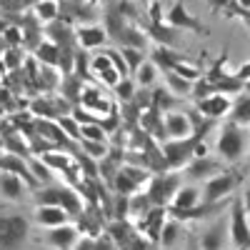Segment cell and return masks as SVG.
I'll use <instances>...</instances> for the list:
<instances>
[{"label": "cell", "instance_id": "1", "mask_svg": "<svg viewBox=\"0 0 250 250\" xmlns=\"http://www.w3.org/2000/svg\"><path fill=\"white\" fill-rule=\"evenodd\" d=\"M35 203L38 205H58L62 208L70 218H78L83 213V200L75 188L70 185H48L35 190Z\"/></svg>", "mask_w": 250, "mask_h": 250}, {"label": "cell", "instance_id": "2", "mask_svg": "<svg viewBox=\"0 0 250 250\" xmlns=\"http://www.w3.org/2000/svg\"><path fill=\"white\" fill-rule=\"evenodd\" d=\"M248 148V130L245 125H238L233 120H228L220 130V138H218V153L223 160L228 163H238L243 158Z\"/></svg>", "mask_w": 250, "mask_h": 250}, {"label": "cell", "instance_id": "3", "mask_svg": "<svg viewBox=\"0 0 250 250\" xmlns=\"http://www.w3.org/2000/svg\"><path fill=\"white\" fill-rule=\"evenodd\" d=\"M150 170L148 168H140V165H133V163H123L118 173L113 175V183L110 188L118 193V195H133L138 193L140 188L150 180Z\"/></svg>", "mask_w": 250, "mask_h": 250}, {"label": "cell", "instance_id": "4", "mask_svg": "<svg viewBox=\"0 0 250 250\" xmlns=\"http://www.w3.org/2000/svg\"><path fill=\"white\" fill-rule=\"evenodd\" d=\"M180 180L183 175L180 173H153L150 180H148V198L153 205H160V208H168L173 195L178 193V188H180Z\"/></svg>", "mask_w": 250, "mask_h": 250}, {"label": "cell", "instance_id": "5", "mask_svg": "<svg viewBox=\"0 0 250 250\" xmlns=\"http://www.w3.org/2000/svg\"><path fill=\"white\" fill-rule=\"evenodd\" d=\"M195 143H198L195 135H188V138H168L165 143H160L163 158H165V163H168V168H170V170H175V168H185V165L193 160Z\"/></svg>", "mask_w": 250, "mask_h": 250}, {"label": "cell", "instance_id": "6", "mask_svg": "<svg viewBox=\"0 0 250 250\" xmlns=\"http://www.w3.org/2000/svg\"><path fill=\"white\" fill-rule=\"evenodd\" d=\"M28 240V218L0 215V250H20Z\"/></svg>", "mask_w": 250, "mask_h": 250}, {"label": "cell", "instance_id": "7", "mask_svg": "<svg viewBox=\"0 0 250 250\" xmlns=\"http://www.w3.org/2000/svg\"><path fill=\"white\" fill-rule=\"evenodd\" d=\"M228 233L235 248H250V225H248V213L243 198L235 195L230 200V220H228Z\"/></svg>", "mask_w": 250, "mask_h": 250}, {"label": "cell", "instance_id": "8", "mask_svg": "<svg viewBox=\"0 0 250 250\" xmlns=\"http://www.w3.org/2000/svg\"><path fill=\"white\" fill-rule=\"evenodd\" d=\"M243 180V175L240 173H228V170H223V173H218V175H213V178H208V183H205V188H203V200L205 203H215V200H223V198H228L233 190H235V185Z\"/></svg>", "mask_w": 250, "mask_h": 250}, {"label": "cell", "instance_id": "9", "mask_svg": "<svg viewBox=\"0 0 250 250\" xmlns=\"http://www.w3.org/2000/svg\"><path fill=\"white\" fill-rule=\"evenodd\" d=\"M28 110L35 115V118H48V120H58L60 115H68V110H73V105L65 100V98H45L40 95L35 100L28 103Z\"/></svg>", "mask_w": 250, "mask_h": 250}, {"label": "cell", "instance_id": "10", "mask_svg": "<svg viewBox=\"0 0 250 250\" xmlns=\"http://www.w3.org/2000/svg\"><path fill=\"white\" fill-rule=\"evenodd\" d=\"M168 25L175 28V30H193L198 35H208V33H210L195 15H190V10L185 8L183 0H175V3L170 5V10H168Z\"/></svg>", "mask_w": 250, "mask_h": 250}, {"label": "cell", "instance_id": "11", "mask_svg": "<svg viewBox=\"0 0 250 250\" xmlns=\"http://www.w3.org/2000/svg\"><path fill=\"white\" fill-rule=\"evenodd\" d=\"M165 218H168V208H160V205H153L148 213H145L143 218H138V228L135 230L140 235H145L153 245H158L160 240V230H163V223Z\"/></svg>", "mask_w": 250, "mask_h": 250}, {"label": "cell", "instance_id": "12", "mask_svg": "<svg viewBox=\"0 0 250 250\" xmlns=\"http://www.w3.org/2000/svg\"><path fill=\"white\" fill-rule=\"evenodd\" d=\"M0 170H8V173L20 175V178L28 183L30 190H38V188H40L38 178H35L33 170L28 168V158H20V155H15V153H8V150L0 153Z\"/></svg>", "mask_w": 250, "mask_h": 250}, {"label": "cell", "instance_id": "13", "mask_svg": "<svg viewBox=\"0 0 250 250\" xmlns=\"http://www.w3.org/2000/svg\"><path fill=\"white\" fill-rule=\"evenodd\" d=\"M78 105H83L85 110H90V113H95L98 118H103V115L113 108V103L103 95V90H100L98 85H83V93H80Z\"/></svg>", "mask_w": 250, "mask_h": 250}, {"label": "cell", "instance_id": "14", "mask_svg": "<svg viewBox=\"0 0 250 250\" xmlns=\"http://www.w3.org/2000/svg\"><path fill=\"white\" fill-rule=\"evenodd\" d=\"M218 173H223V165L213 158H208V155L193 158L185 165V178L188 180H208V178H213Z\"/></svg>", "mask_w": 250, "mask_h": 250}, {"label": "cell", "instance_id": "15", "mask_svg": "<svg viewBox=\"0 0 250 250\" xmlns=\"http://www.w3.org/2000/svg\"><path fill=\"white\" fill-rule=\"evenodd\" d=\"M195 110L200 115H205V118L218 120V118L230 113V100H228V95H223V93H213V95H208V98L195 100Z\"/></svg>", "mask_w": 250, "mask_h": 250}, {"label": "cell", "instance_id": "16", "mask_svg": "<svg viewBox=\"0 0 250 250\" xmlns=\"http://www.w3.org/2000/svg\"><path fill=\"white\" fill-rule=\"evenodd\" d=\"M108 33L103 25H80L75 28V43L83 50H93V48H103L108 43Z\"/></svg>", "mask_w": 250, "mask_h": 250}, {"label": "cell", "instance_id": "17", "mask_svg": "<svg viewBox=\"0 0 250 250\" xmlns=\"http://www.w3.org/2000/svg\"><path fill=\"white\" fill-rule=\"evenodd\" d=\"M28 183L15 175V173H8V170H0V198L5 200H23L28 195Z\"/></svg>", "mask_w": 250, "mask_h": 250}, {"label": "cell", "instance_id": "18", "mask_svg": "<svg viewBox=\"0 0 250 250\" xmlns=\"http://www.w3.org/2000/svg\"><path fill=\"white\" fill-rule=\"evenodd\" d=\"M88 68H90V73H93L98 80H103V83H105V85H110V88L120 80V73L115 70V65H113V60H110L108 53H100V55L90 58Z\"/></svg>", "mask_w": 250, "mask_h": 250}, {"label": "cell", "instance_id": "19", "mask_svg": "<svg viewBox=\"0 0 250 250\" xmlns=\"http://www.w3.org/2000/svg\"><path fill=\"white\" fill-rule=\"evenodd\" d=\"M225 240H228V220L218 218L200 238V250H225Z\"/></svg>", "mask_w": 250, "mask_h": 250}, {"label": "cell", "instance_id": "20", "mask_svg": "<svg viewBox=\"0 0 250 250\" xmlns=\"http://www.w3.org/2000/svg\"><path fill=\"white\" fill-rule=\"evenodd\" d=\"M75 240H78V228L70 225V223L50 228V233H48V238H45V243L53 245L55 250H73Z\"/></svg>", "mask_w": 250, "mask_h": 250}, {"label": "cell", "instance_id": "21", "mask_svg": "<svg viewBox=\"0 0 250 250\" xmlns=\"http://www.w3.org/2000/svg\"><path fill=\"white\" fill-rule=\"evenodd\" d=\"M183 235H185V228H183V220H178V218H165V223H163V230H160V240H158V245L163 248V250H173L180 240H183Z\"/></svg>", "mask_w": 250, "mask_h": 250}, {"label": "cell", "instance_id": "22", "mask_svg": "<svg viewBox=\"0 0 250 250\" xmlns=\"http://www.w3.org/2000/svg\"><path fill=\"white\" fill-rule=\"evenodd\" d=\"M163 123H165V133H168V138H188V135H193V125H190L188 113H165Z\"/></svg>", "mask_w": 250, "mask_h": 250}, {"label": "cell", "instance_id": "23", "mask_svg": "<svg viewBox=\"0 0 250 250\" xmlns=\"http://www.w3.org/2000/svg\"><path fill=\"white\" fill-rule=\"evenodd\" d=\"M35 223L45 225V228H55V225H65L70 220V215L58 205H38L35 208Z\"/></svg>", "mask_w": 250, "mask_h": 250}, {"label": "cell", "instance_id": "24", "mask_svg": "<svg viewBox=\"0 0 250 250\" xmlns=\"http://www.w3.org/2000/svg\"><path fill=\"white\" fill-rule=\"evenodd\" d=\"M48 40L60 48H75V30L70 28V23H60L55 18L53 23H48Z\"/></svg>", "mask_w": 250, "mask_h": 250}, {"label": "cell", "instance_id": "25", "mask_svg": "<svg viewBox=\"0 0 250 250\" xmlns=\"http://www.w3.org/2000/svg\"><path fill=\"white\" fill-rule=\"evenodd\" d=\"M83 85H85V80L78 78L75 73H65L60 78V95L65 98L70 105H78V100H80V93H83Z\"/></svg>", "mask_w": 250, "mask_h": 250}, {"label": "cell", "instance_id": "26", "mask_svg": "<svg viewBox=\"0 0 250 250\" xmlns=\"http://www.w3.org/2000/svg\"><path fill=\"white\" fill-rule=\"evenodd\" d=\"M200 203V190L195 185H180L178 193L173 195L168 210H185V208H193Z\"/></svg>", "mask_w": 250, "mask_h": 250}, {"label": "cell", "instance_id": "27", "mask_svg": "<svg viewBox=\"0 0 250 250\" xmlns=\"http://www.w3.org/2000/svg\"><path fill=\"white\" fill-rule=\"evenodd\" d=\"M33 58L38 62H43V65L58 68V62H60V45H55L53 40H40L38 48L33 50Z\"/></svg>", "mask_w": 250, "mask_h": 250}, {"label": "cell", "instance_id": "28", "mask_svg": "<svg viewBox=\"0 0 250 250\" xmlns=\"http://www.w3.org/2000/svg\"><path fill=\"white\" fill-rule=\"evenodd\" d=\"M150 60L155 62V68L158 70H173L178 62L183 60V55L180 53H175V50H170L168 45H158L155 50H153V55H150Z\"/></svg>", "mask_w": 250, "mask_h": 250}, {"label": "cell", "instance_id": "29", "mask_svg": "<svg viewBox=\"0 0 250 250\" xmlns=\"http://www.w3.org/2000/svg\"><path fill=\"white\" fill-rule=\"evenodd\" d=\"M33 10V15H35V20L40 25H48V23H53V20L60 15V5H58V0H38V3L30 8Z\"/></svg>", "mask_w": 250, "mask_h": 250}, {"label": "cell", "instance_id": "30", "mask_svg": "<svg viewBox=\"0 0 250 250\" xmlns=\"http://www.w3.org/2000/svg\"><path fill=\"white\" fill-rule=\"evenodd\" d=\"M135 78V85H140V88H153V83H155V78H158V68H155V62L153 60H148L145 58L140 65L135 68V73H133Z\"/></svg>", "mask_w": 250, "mask_h": 250}, {"label": "cell", "instance_id": "31", "mask_svg": "<svg viewBox=\"0 0 250 250\" xmlns=\"http://www.w3.org/2000/svg\"><path fill=\"white\" fill-rule=\"evenodd\" d=\"M23 60H25L23 45H8L3 58H0V68L3 70H18V68H23Z\"/></svg>", "mask_w": 250, "mask_h": 250}, {"label": "cell", "instance_id": "32", "mask_svg": "<svg viewBox=\"0 0 250 250\" xmlns=\"http://www.w3.org/2000/svg\"><path fill=\"white\" fill-rule=\"evenodd\" d=\"M118 43L120 45H128V48L145 50V45H148V35H145L143 30H138V28H133V25H125L123 33H120V38H118Z\"/></svg>", "mask_w": 250, "mask_h": 250}, {"label": "cell", "instance_id": "33", "mask_svg": "<svg viewBox=\"0 0 250 250\" xmlns=\"http://www.w3.org/2000/svg\"><path fill=\"white\" fill-rule=\"evenodd\" d=\"M60 73L53 65H43L40 62V70H38V90H55L60 85Z\"/></svg>", "mask_w": 250, "mask_h": 250}, {"label": "cell", "instance_id": "34", "mask_svg": "<svg viewBox=\"0 0 250 250\" xmlns=\"http://www.w3.org/2000/svg\"><path fill=\"white\" fill-rule=\"evenodd\" d=\"M165 83H168V90L175 93V95H190L193 90V80H188L183 75H178L175 70H165Z\"/></svg>", "mask_w": 250, "mask_h": 250}, {"label": "cell", "instance_id": "35", "mask_svg": "<svg viewBox=\"0 0 250 250\" xmlns=\"http://www.w3.org/2000/svg\"><path fill=\"white\" fill-rule=\"evenodd\" d=\"M153 208V203H150V198H148V193H143V190H138V193H133V195H128V215H135V218H143L145 213H148Z\"/></svg>", "mask_w": 250, "mask_h": 250}, {"label": "cell", "instance_id": "36", "mask_svg": "<svg viewBox=\"0 0 250 250\" xmlns=\"http://www.w3.org/2000/svg\"><path fill=\"white\" fill-rule=\"evenodd\" d=\"M230 120L238 123V125H250V93L243 95L235 105H230Z\"/></svg>", "mask_w": 250, "mask_h": 250}, {"label": "cell", "instance_id": "37", "mask_svg": "<svg viewBox=\"0 0 250 250\" xmlns=\"http://www.w3.org/2000/svg\"><path fill=\"white\" fill-rule=\"evenodd\" d=\"M150 35L158 40L160 45H168V48H175V45H178V40H175V28H170V25L150 23Z\"/></svg>", "mask_w": 250, "mask_h": 250}, {"label": "cell", "instance_id": "38", "mask_svg": "<svg viewBox=\"0 0 250 250\" xmlns=\"http://www.w3.org/2000/svg\"><path fill=\"white\" fill-rule=\"evenodd\" d=\"M213 88H215V93H223V95H228V93H240V90H245V83L243 80H238L235 75H223L220 80H215L213 83Z\"/></svg>", "mask_w": 250, "mask_h": 250}, {"label": "cell", "instance_id": "39", "mask_svg": "<svg viewBox=\"0 0 250 250\" xmlns=\"http://www.w3.org/2000/svg\"><path fill=\"white\" fill-rule=\"evenodd\" d=\"M113 93H115V98H118L120 103H130L133 95H135V80H133L130 75L120 78L115 85H113Z\"/></svg>", "mask_w": 250, "mask_h": 250}, {"label": "cell", "instance_id": "40", "mask_svg": "<svg viewBox=\"0 0 250 250\" xmlns=\"http://www.w3.org/2000/svg\"><path fill=\"white\" fill-rule=\"evenodd\" d=\"M28 168L33 170V175L38 178L40 185H50V183H53V173H50V168H48V165L40 160V158L30 155V158H28Z\"/></svg>", "mask_w": 250, "mask_h": 250}, {"label": "cell", "instance_id": "41", "mask_svg": "<svg viewBox=\"0 0 250 250\" xmlns=\"http://www.w3.org/2000/svg\"><path fill=\"white\" fill-rule=\"evenodd\" d=\"M173 105H178V100L170 95V90H163V88H155V90H153V105H150V108L165 113V110H170Z\"/></svg>", "mask_w": 250, "mask_h": 250}, {"label": "cell", "instance_id": "42", "mask_svg": "<svg viewBox=\"0 0 250 250\" xmlns=\"http://www.w3.org/2000/svg\"><path fill=\"white\" fill-rule=\"evenodd\" d=\"M58 125H60V128H62V133H65L70 140H75V143H80V123L68 113V115H60L58 120H55Z\"/></svg>", "mask_w": 250, "mask_h": 250}, {"label": "cell", "instance_id": "43", "mask_svg": "<svg viewBox=\"0 0 250 250\" xmlns=\"http://www.w3.org/2000/svg\"><path fill=\"white\" fill-rule=\"evenodd\" d=\"M100 140V143H108V133L103 130L100 123H85L80 125V140Z\"/></svg>", "mask_w": 250, "mask_h": 250}, {"label": "cell", "instance_id": "44", "mask_svg": "<svg viewBox=\"0 0 250 250\" xmlns=\"http://www.w3.org/2000/svg\"><path fill=\"white\" fill-rule=\"evenodd\" d=\"M120 55H123V60H125V65H128L130 73H135V68L145 60V50H140V48H128V45L120 48Z\"/></svg>", "mask_w": 250, "mask_h": 250}, {"label": "cell", "instance_id": "45", "mask_svg": "<svg viewBox=\"0 0 250 250\" xmlns=\"http://www.w3.org/2000/svg\"><path fill=\"white\" fill-rule=\"evenodd\" d=\"M80 148H83V153L90 155L93 160H100L103 155L108 153L110 145H108V143H100V140H85V138H83V140H80Z\"/></svg>", "mask_w": 250, "mask_h": 250}, {"label": "cell", "instance_id": "46", "mask_svg": "<svg viewBox=\"0 0 250 250\" xmlns=\"http://www.w3.org/2000/svg\"><path fill=\"white\" fill-rule=\"evenodd\" d=\"M225 62H228V50H223V55L213 62V65H210V70H208V73H203L208 80H210V83H215V80H220L223 75H228L225 73Z\"/></svg>", "mask_w": 250, "mask_h": 250}, {"label": "cell", "instance_id": "47", "mask_svg": "<svg viewBox=\"0 0 250 250\" xmlns=\"http://www.w3.org/2000/svg\"><path fill=\"white\" fill-rule=\"evenodd\" d=\"M3 40L8 45H23V30H20L18 25H10L8 23V28L3 30Z\"/></svg>", "mask_w": 250, "mask_h": 250}, {"label": "cell", "instance_id": "48", "mask_svg": "<svg viewBox=\"0 0 250 250\" xmlns=\"http://www.w3.org/2000/svg\"><path fill=\"white\" fill-rule=\"evenodd\" d=\"M108 55H110V60H113V65H115V70L120 73V78H125V75H130V70H128V65H125V60H123L120 50H108Z\"/></svg>", "mask_w": 250, "mask_h": 250}, {"label": "cell", "instance_id": "49", "mask_svg": "<svg viewBox=\"0 0 250 250\" xmlns=\"http://www.w3.org/2000/svg\"><path fill=\"white\" fill-rule=\"evenodd\" d=\"M233 75H235L238 80H243V83H245V80H250V62H245V65H240V68H238V70H235Z\"/></svg>", "mask_w": 250, "mask_h": 250}, {"label": "cell", "instance_id": "50", "mask_svg": "<svg viewBox=\"0 0 250 250\" xmlns=\"http://www.w3.org/2000/svg\"><path fill=\"white\" fill-rule=\"evenodd\" d=\"M228 3H230V0H208V8L213 13H220L223 8H228Z\"/></svg>", "mask_w": 250, "mask_h": 250}, {"label": "cell", "instance_id": "51", "mask_svg": "<svg viewBox=\"0 0 250 250\" xmlns=\"http://www.w3.org/2000/svg\"><path fill=\"white\" fill-rule=\"evenodd\" d=\"M243 205H245V213H248V220H250V185L245 188V193H243Z\"/></svg>", "mask_w": 250, "mask_h": 250}, {"label": "cell", "instance_id": "52", "mask_svg": "<svg viewBox=\"0 0 250 250\" xmlns=\"http://www.w3.org/2000/svg\"><path fill=\"white\" fill-rule=\"evenodd\" d=\"M8 28V20H3V18H0V35H3V30Z\"/></svg>", "mask_w": 250, "mask_h": 250}, {"label": "cell", "instance_id": "53", "mask_svg": "<svg viewBox=\"0 0 250 250\" xmlns=\"http://www.w3.org/2000/svg\"><path fill=\"white\" fill-rule=\"evenodd\" d=\"M0 153H5V145H3V138H0Z\"/></svg>", "mask_w": 250, "mask_h": 250}, {"label": "cell", "instance_id": "54", "mask_svg": "<svg viewBox=\"0 0 250 250\" xmlns=\"http://www.w3.org/2000/svg\"><path fill=\"white\" fill-rule=\"evenodd\" d=\"M245 90L250 93V80H245Z\"/></svg>", "mask_w": 250, "mask_h": 250}, {"label": "cell", "instance_id": "55", "mask_svg": "<svg viewBox=\"0 0 250 250\" xmlns=\"http://www.w3.org/2000/svg\"><path fill=\"white\" fill-rule=\"evenodd\" d=\"M235 250H250V248H235Z\"/></svg>", "mask_w": 250, "mask_h": 250}]
</instances>
